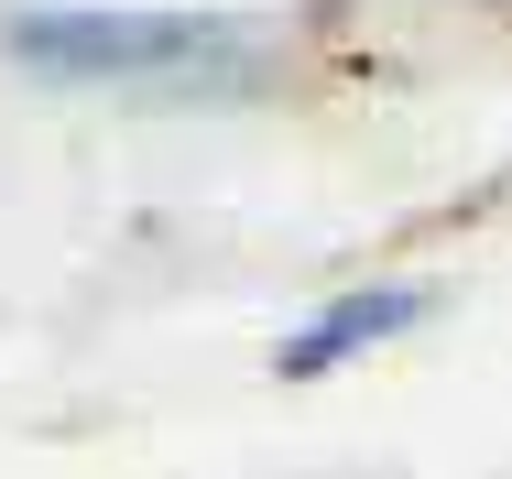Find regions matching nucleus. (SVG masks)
I'll return each instance as SVG.
<instances>
[{
    "mask_svg": "<svg viewBox=\"0 0 512 479\" xmlns=\"http://www.w3.org/2000/svg\"><path fill=\"white\" fill-rule=\"evenodd\" d=\"M425 316H436V284H425V273H371V284L327 294L306 327L273 349V371H284V382H327V371H349V360H371V349L414 338Z\"/></svg>",
    "mask_w": 512,
    "mask_h": 479,
    "instance_id": "obj_2",
    "label": "nucleus"
},
{
    "mask_svg": "<svg viewBox=\"0 0 512 479\" xmlns=\"http://www.w3.org/2000/svg\"><path fill=\"white\" fill-rule=\"evenodd\" d=\"M273 22L251 11H109V0H22L0 11V55L44 88H175V77H251Z\"/></svg>",
    "mask_w": 512,
    "mask_h": 479,
    "instance_id": "obj_1",
    "label": "nucleus"
}]
</instances>
